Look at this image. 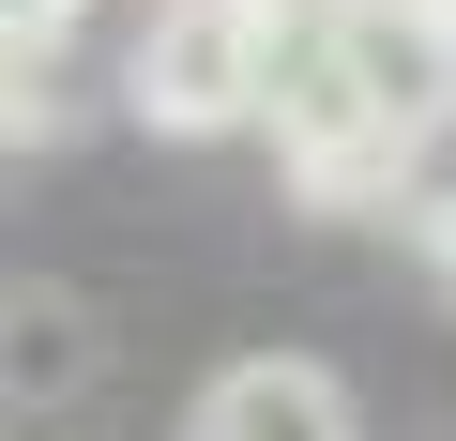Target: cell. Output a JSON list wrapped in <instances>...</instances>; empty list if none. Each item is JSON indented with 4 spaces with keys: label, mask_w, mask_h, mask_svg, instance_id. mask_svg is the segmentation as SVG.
<instances>
[{
    "label": "cell",
    "mask_w": 456,
    "mask_h": 441,
    "mask_svg": "<svg viewBox=\"0 0 456 441\" xmlns=\"http://www.w3.org/2000/svg\"><path fill=\"white\" fill-rule=\"evenodd\" d=\"M0 31H16V61H46V46L77 31V0H0Z\"/></svg>",
    "instance_id": "cell-4"
},
{
    "label": "cell",
    "mask_w": 456,
    "mask_h": 441,
    "mask_svg": "<svg viewBox=\"0 0 456 441\" xmlns=\"http://www.w3.org/2000/svg\"><path fill=\"white\" fill-rule=\"evenodd\" d=\"M137 122L167 137H213V122H244L274 92V0H167V16L137 31Z\"/></svg>",
    "instance_id": "cell-1"
},
{
    "label": "cell",
    "mask_w": 456,
    "mask_h": 441,
    "mask_svg": "<svg viewBox=\"0 0 456 441\" xmlns=\"http://www.w3.org/2000/svg\"><path fill=\"white\" fill-rule=\"evenodd\" d=\"M320 16H335V46H350L365 107L426 152V137L456 122V0H320Z\"/></svg>",
    "instance_id": "cell-2"
},
{
    "label": "cell",
    "mask_w": 456,
    "mask_h": 441,
    "mask_svg": "<svg viewBox=\"0 0 456 441\" xmlns=\"http://www.w3.org/2000/svg\"><path fill=\"white\" fill-rule=\"evenodd\" d=\"M198 441H365V426H350V380H335V365L244 350V365L198 396Z\"/></svg>",
    "instance_id": "cell-3"
}]
</instances>
